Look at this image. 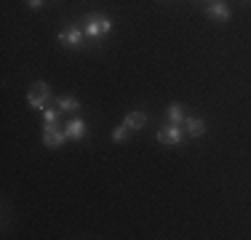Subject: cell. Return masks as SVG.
<instances>
[{"mask_svg": "<svg viewBox=\"0 0 251 240\" xmlns=\"http://www.w3.org/2000/svg\"><path fill=\"white\" fill-rule=\"evenodd\" d=\"M59 120V107H46L43 110V125H56Z\"/></svg>", "mask_w": 251, "mask_h": 240, "instance_id": "7c38bea8", "label": "cell"}, {"mask_svg": "<svg viewBox=\"0 0 251 240\" xmlns=\"http://www.w3.org/2000/svg\"><path fill=\"white\" fill-rule=\"evenodd\" d=\"M83 29H86V38L88 40H101L107 38V35L112 32V19L107 14H99V11H94V14H86L83 16Z\"/></svg>", "mask_w": 251, "mask_h": 240, "instance_id": "6da1fadb", "label": "cell"}, {"mask_svg": "<svg viewBox=\"0 0 251 240\" xmlns=\"http://www.w3.org/2000/svg\"><path fill=\"white\" fill-rule=\"evenodd\" d=\"M27 5L32 11H38V8H43V5H46V0H27Z\"/></svg>", "mask_w": 251, "mask_h": 240, "instance_id": "5bb4252c", "label": "cell"}, {"mask_svg": "<svg viewBox=\"0 0 251 240\" xmlns=\"http://www.w3.org/2000/svg\"><path fill=\"white\" fill-rule=\"evenodd\" d=\"M155 139H158L160 144L176 147V144H182V139H184V128H182V125H176V123H166L163 128H158Z\"/></svg>", "mask_w": 251, "mask_h": 240, "instance_id": "277c9868", "label": "cell"}, {"mask_svg": "<svg viewBox=\"0 0 251 240\" xmlns=\"http://www.w3.org/2000/svg\"><path fill=\"white\" fill-rule=\"evenodd\" d=\"M27 101H29V107H32V110L43 112L46 107H49V101H51V88H49V83L35 80L32 88H29V94H27Z\"/></svg>", "mask_w": 251, "mask_h": 240, "instance_id": "3957f363", "label": "cell"}, {"mask_svg": "<svg viewBox=\"0 0 251 240\" xmlns=\"http://www.w3.org/2000/svg\"><path fill=\"white\" fill-rule=\"evenodd\" d=\"M123 123L128 125L131 131H142L147 125V115H145V112H139V110H131V112H126V115H123Z\"/></svg>", "mask_w": 251, "mask_h": 240, "instance_id": "9c48e42d", "label": "cell"}, {"mask_svg": "<svg viewBox=\"0 0 251 240\" xmlns=\"http://www.w3.org/2000/svg\"><path fill=\"white\" fill-rule=\"evenodd\" d=\"M56 40L62 43L67 51H80L83 46H86V29L80 27V24H70L67 29H62V32H56Z\"/></svg>", "mask_w": 251, "mask_h": 240, "instance_id": "7a4b0ae2", "label": "cell"}, {"mask_svg": "<svg viewBox=\"0 0 251 240\" xmlns=\"http://www.w3.org/2000/svg\"><path fill=\"white\" fill-rule=\"evenodd\" d=\"M128 134H131V128L126 123L115 125V128H112V142H126V139H128Z\"/></svg>", "mask_w": 251, "mask_h": 240, "instance_id": "4fadbf2b", "label": "cell"}, {"mask_svg": "<svg viewBox=\"0 0 251 240\" xmlns=\"http://www.w3.org/2000/svg\"><path fill=\"white\" fill-rule=\"evenodd\" d=\"M166 118H169V123L182 125V123H184V118H187V112H184V107L179 104V101H171V104L166 107Z\"/></svg>", "mask_w": 251, "mask_h": 240, "instance_id": "30bf717a", "label": "cell"}, {"mask_svg": "<svg viewBox=\"0 0 251 240\" xmlns=\"http://www.w3.org/2000/svg\"><path fill=\"white\" fill-rule=\"evenodd\" d=\"M182 128H184V134H187L190 139H201V136L206 134V123H203L201 118H195V115H187V118H184Z\"/></svg>", "mask_w": 251, "mask_h": 240, "instance_id": "ba28073f", "label": "cell"}, {"mask_svg": "<svg viewBox=\"0 0 251 240\" xmlns=\"http://www.w3.org/2000/svg\"><path fill=\"white\" fill-rule=\"evenodd\" d=\"M56 107H59V112H77L80 110V101H77L75 96H59Z\"/></svg>", "mask_w": 251, "mask_h": 240, "instance_id": "8fae6325", "label": "cell"}, {"mask_svg": "<svg viewBox=\"0 0 251 240\" xmlns=\"http://www.w3.org/2000/svg\"><path fill=\"white\" fill-rule=\"evenodd\" d=\"M64 134H67V139H73V142H80L83 136L88 134V125H86V120H83V118H73V120H67V125H64Z\"/></svg>", "mask_w": 251, "mask_h": 240, "instance_id": "8992f818", "label": "cell"}, {"mask_svg": "<svg viewBox=\"0 0 251 240\" xmlns=\"http://www.w3.org/2000/svg\"><path fill=\"white\" fill-rule=\"evenodd\" d=\"M206 14H208V19H214V22H227L230 19V5H227L225 0H211V3L206 5Z\"/></svg>", "mask_w": 251, "mask_h": 240, "instance_id": "52a82bcc", "label": "cell"}, {"mask_svg": "<svg viewBox=\"0 0 251 240\" xmlns=\"http://www.w3.org/2000/svg\"><path fill=\"white\" fill-rule=\"evenodd\" d=\"M67 142V134L59 131V125H43V144L53 149H62V144Z\"/></svg>", "mask_w": 251, "mask_h": 240, "instance_id": "5b68a950", "label": "cell"}]
</instances>
